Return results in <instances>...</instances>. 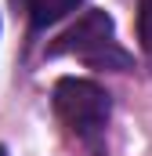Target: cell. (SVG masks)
<instances>
[{
    "mask_svg": "<svg viewBox=\"0 0 152 156\" xmlns=\"http://www.w3.org/2000/svg\"><path fill=\"white\" fill-rule=\"evenodd\" d=\"M0 156H4V149H0Z\"/></svg>",
    "mask_w": 152,
    "mask_h": 156,
    "instance_id": "obj_6",
    "label": "cell"
},
{
    "mask_svg": "<svg viewBox=\"0 0 152 156\" xmlns=\"http://www.w3.org/2000/svg\"><path fill=\"white\" fill-rule=\"evenodd\" d=\"M51 98H54V113L73 131V138L83 142L94 156H102L105 131H109V116H112V94L105 87H98L94 80L62 76L54 83V94Z\"/></svg>",
    "mask_w": 152,
    "mask_h": 156,
    "instance_id": "obj_1",
    "label": "cell"
},
{
    "mask_svg": "<svg viewBox=\"0 0 152 156\" xmlns=\"http://www.w3.org/2000/svg\"><path fill=\"white\" fill-rule=\"evenodd\" d=\"M15 4H22V7H29V0H15Z\"/></svg>",
    "mask_w": 152,
    "mask_h": 156,
    "instance_id": "obj_5",
    "label": "cell"
},
{
    "mask_svg": "<svg viewBox=\"0 0 152 156\" xmlns=\"http://www.w3.org/2000/svg\"><path fill=\"white\" fill-rule=\"evenodd\" d=\"M47 55H76V58L87 62L91 69H116V73L130 69V62H134L130 51H123L119 40H116L112 15H105V11H98V7H94V11H83L73 26L51 44Z\"/></svg>",
    "mask_w": 152,
    "mask_h": 156,
    "instance_id": "obj_2",
    "label": "cell"
},
{
    "mask_svg": "<svg viewBox=\"0 0 152 156\" xmlns=\"http://www.w3.org/2000/svg\"><path fill=\"white\" fill-rule=\"evenodd\" d=\"M83 0H29V22H33V29H47V26H54V22H62L69 11H76Z\"/></svg>",
    "mask_w": 152,
    "mask_h": 156,
    "instance_id": "obj_3",
    "label": "cell"
},
{
    "mask_svg": "<svg viewBox=\"0 0 152 156\" xmlns=\"http://www.w3.org/2000/svg\"><path fill=\"white\" fill-rule=\"evenodd\" d=\"M138 40L152 62V0H138Z\"/></svg>",
    "mask_w": 152,
    "mask_h": 156,
    "instance_id": "obj_4",
    "label": "cell"
}]
</instances>
